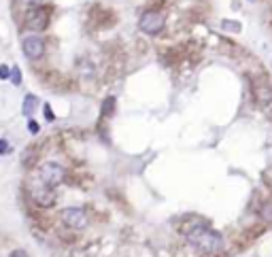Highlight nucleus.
Instances as JSON below:
<instances>
[{"label": "nucleus", "mask_w": 272, "mask_h": 257, "mask_svg": "<svg viewBox=\"0 0 272 257\" xmlns=\"http://www.w3.org/2000/svg\"><path fill=\"white\" fill-rule=\"evenodd\" d=\"M183 234L187 236V240L194 244L198 251L206 255H213V253H219L223 249V238L221 234L211 230L206 221L202 219H192V223L183 227Z\"/></svg>", "instance_id": "f257e3e1"}, {"label": "nucleus", "mask_w": 272, "mask_h": 257, "mask_svg": "<svg viewBox=\"0 0 272 257\" xmlns=\"http://www.w3.org/2000/svg\"><path fill=\"white\" fill-rule=\"evenodd\" d=\"M164 26H166V17L162 15L160 11H153V9L145 11V13L141 15V19H138V28H141L145 34H149V37L160 34L162 30H164Z\"/></svg>", "instance_id": "f03ea898"}, {"label": "nucleus", "mask_w": 272, "mask_h": 257, "mask_svg": "<svg viewBox=\"0 0 272 257\" xmlns=\"http://www.w3.org/2000/svg\"><path fill=\"white\" fill-rule=\"evenodd\" d=\"M49 19H51V9L49 7H34V9H28L26 13V28L32 32H40L49 26Z\"/></svg>", "instance_id": "7ed1b4c3"}, {"label": "nucleus", "mask_w": 272, "mask_h": 257, "mask_svg": "<svg viewBox=\"0 0 272 257\" xmlns=\"http://www.w3.org/2000/svg\"><path fill=\"white\" fill-rule=\"evenodd\" d=\"M38 179L55 189V187L66 179V170H64V166H60V164H55V162H45L38 170Z\"/></svg>", "instance_id": "20e7f679"}, {"label": "nucleus", "mask_w": 272, "mask_h": 257, "mask_svg": "<svg viewBox=\"0 0 272 257\" xmlns=\"http://www.w3.org/2000/svg\"><path fill=\"white\" fill-rule=\"evenodd\" d=\"M32 198H34V202L40 204V206H51V204L55 202V191H54V187H49L47 183H43V181H36V183L32 185Z\"/></svg>", "instance_id": "39448f33"}, {"label": "nucleus", "mask_w": 272, "mask_h": 257, "mask_svg": "<svg viewBox=\"0 0 272 257\" xmlns=\"http://www.w3.org/2000/svg\"><path fill=\"white\" fill-rule=\"evenodd\" d=\"M21 51H24L26 57L30 60H38V57L45 55V40L38 37V34H30V37L24 38L21 43Z\"/></svg>", "instance_id": "423d86ee"}, {"label": "nucleus", "mask_w": 272, "mask_h": 257, "mask_svg": "<svg viewBox=\"0 0 272 257\" xmlns=\"http://www.w3.org/2000/svg\"><path fill=\"white\" fill-rule=\"evenodd\" d=\"M62 219H64L66 225L74 227V230H83L85 225H88V213H85L83 208L79 206H73V208H66L64 213H62Z\"/></svg>", "instance_id": "0eeeda50"}, {"label": "nucleus", "mask_w": 272, "mask_h": 257, "mask_svg": "<svg viewBox=\"0 0 272 257\" xmlns=\"http://www.w3.org/2000/svg\"><path fill=\"white\" fill-rule=\"evenodd\" d=\"M253 98H255V102L259 107H268L272 102V87L266 81V77L253 81Z\"/></svg>", "instance_id": "6e6552de"}, {"label": "nucleus", "mask_w": 272, "mask_h": 257, "mask_svg": "<svg viewBox=\"0 0 272 257\" xmlns=\"http://www.w3.org/2000/svg\"><path fill=\"white\" fill-rule=\"evenodd\" d=\"M259 217H262L264 223H272V202H262V206L257 208Z\"/></svg>", "instance_id": "1a4fd4ad"}, {"label": "nucleus", "mask_w": 272, "mask_h": 257, "mask_svg": "<svg viewBox=\"0 0 272 257\" xmlns=\"http://www.w3.org/2000/svg\"><path fill=\"white\" fill-rule=\"evenodd\" d=\"M34 104H36V96H26V100H24V113L26 115H30L32 113V109H34Z\"/></svg>", "instance_id": "9d476101"}, {"label": "nucleus", "mask_w": 272, "mask_h": 257, "mask_svg": "<svg viewBox=\"0 0 272 257\" xmlns=\"http://www.w3.org/2000/svg\"><path fill=\"white\" fill-rule=\"evenodd\" d=\"M19 4L24 9H34V7H40V4H43V0H19Z\"/></svg>", "instance_id": "9b49d317"}, {"label": "nucleus", "mask_w": 272, "mask_h": 257, "mask_svg": "<svg viewBox=\"0 0 272 257\" xmlns=\"http://www.w3.org/2000/svg\"><path fill=\"white\" fill-rule=\"evenodd\" d=\"M11 81H13V85H19L21 83V70L19 68L11 70Z\"/></svg>", "instance_id": "f8f14e48"}, {"label": "nucleus", "mask_w": 272, "mask_h": 257, "mask_svg": "<svg viewBox=\"0 0 272 257\" xmlns=\"http://www.w3.org/2000/svg\"><path fill=\"white\" fill-rule=\"evenodd\" d=\"M223 28H225V30L238 32V30H240V23H236V21H223Z\"/></svg>", "instance_id": "ddd939ff"}, {"label": "nucleus", "mask_w": 272, "mask_h": 257, "mask_svg": "<svg viewBox=\"0 0 272 257\" xmlns=\"http://www.w3.org/2000/svg\"><path fill=\"white\" fill-rule=\"evenodd\" d=\"M113 98H107V102H104V115H111L113 113Z\"/></svg>", "instance_id": "4468645a"}, {"label": "nucleus", "mask_w": 272, "mask_h": 257, "mask_svg": "<svg viewBox=\"0 0 272 257\" xmlns=\"http://www.w3.org/2000/svg\"><path fill=\"white\" fill-rule=\"evenodd\" d=\"M9 77H11V68L0 64V79H9Z\"/></svg>", "instance_id": "2eb2a0df"}, {"label": "nucleus", "mask_w": 272, "mask_h": 257, "mask_svg": "<svg viewBox=\"0 0 272 257\" xmlns=\"http://www.w3.org/2000/svg\"><path fill=\"white\" fill-rule=\"evenodd\" d=\"M9 257H28V253H26V251H21V249H17V251H13V253H11Z\"/></svg>", "instance_id": "dca6fc26"}, {"label": "nucleus", "mask_w": 272, "mask_h": 257, "mask_svg": "<svg viewBox=\"0 0 272 257\" xmlns=\"http://www.w3.org/2000/svg\"><path fill=\"white\" fill-rule=\"evenodd\" d=\"M28 130H30L32 134H36L38 132V124H36V121H30V124H28Z\"/></svg>", "instance_id": "f3484780"}, {"label": "nucleus", "mask_w": 272, "mask_h": 257, "mask_svg": "<svg viewBox=\"0 0 272 257\" xmlns=\"http://www.w3.org/2000/svg\"><path fill=\"white\" fill-rule=\"evenodd\" d=\"M45 117H47V119L51 121V119H54V113H51V109L49 107H45Z\"/></svg>", "instance_id": "a211bd4d"}, {"label": "nucleus", "mask_w": 272, "mask_h": 257, "mask_svg": "<svg viewBox=\"0 0 272 257\" xmlns=\"http://www.w3.org/2000/svg\"><path fill=\"white\" fill-rule=\"evenodd\" d=\"M4 151H9V147H7V143H4V140H0V153H4Z\"/></svg>", "instance_id": "6ab92c4d"}]
</instances>
